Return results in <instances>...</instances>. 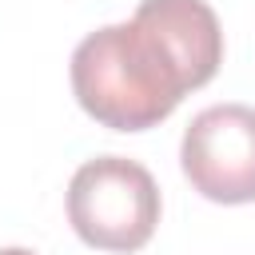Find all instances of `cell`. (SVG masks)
<instances>
[{
    "label": "cell",
    "instance_id": "1",
    "mask_svg": "<svg viewBox=\"0 0 255 255\" xmlns=\"http://www.w3.org/2000/svg\"><path fill=\"white\" fill-rule=\"evenodd\" d=\"M72 92L96 124L116 131L155 128L187 96L167 48L135 20L80 40L72 52Z\"/></svg>",
    "mask_w": 255,
    "mask_h": 255
},
{
    "label": "cell",
    "instance_id": "4",
    "mask_svg": "<svg viewBox=\"0 0 255 255\" xmlns=\"http://www.w3.org/2000/svg\"><path fill=\"white\" fill-rule=\"evenodd\" d=\"M175 60L183 88H203L223 64V32L207 0H143L131 16Z\"/></svg>",
    "mask_w": 255,
    "mask_h": 255
},
{
    "label": "cell",
    "instance_id": "2",
    "mask_svg": "<svg viewBox=\"0 0 255 255\" xmlns=\"http://www.w3.org/2000/svg\"><path fill=\"white\" fill-rule=\"evenodd\" d=\"M68 219L96 251H139L159 223V187L135 159H88L68 183Z\"/></svg>",
    "mask_w": 255,
    "mask_h": 255
},
{
    "label": "cell",
    "instance_id": "3",
    "mask_svg": "<svg viewBox=\"0 0 255 255\" xmlns=\"http://www.w3.org/2000/svg\"><path fill=\"white\" fill-rule=\"evenodd\" d=\"M179 163L203 199L255 203V108H203L183 131Z\"/></svg>",
    "mask_w": 255,
    "mask_h": 255
},
{
    "label": "cell",
    "instance_id": "5",
    "mask_svg": "<svg viewBox=\"0 0 255 255\" xmlns=\"http://www.w3.org/2000/svg\"><path fill=\"white\" fill-rule=\"evenodd\" d=\"M0 255H36V251H28V247H4Z\"/></svg>",
    "mask_w": 255,
    "mask_h": 255
}]
</instances>
